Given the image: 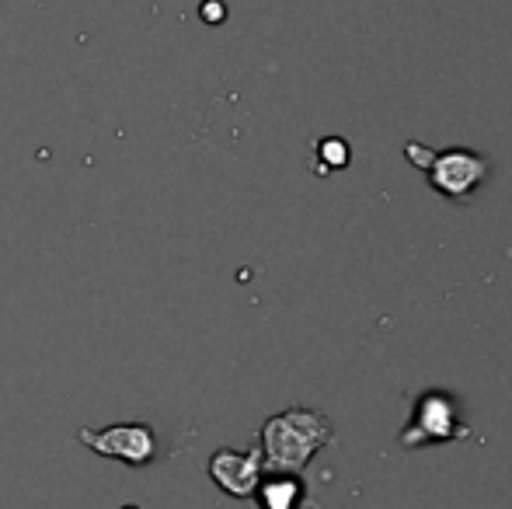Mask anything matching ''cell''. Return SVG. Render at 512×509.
<instances>
[{"label": "cell", "instance_id": "cell-1", "mask_svg": "<svg viewBox=\"0 0 512 509\" xmlns=\"http://www.w3.org/2000/svg\"><path fill=\"white\" fill-rule=\"evenodd\" d=\"M331 443L328 415L314 408H286V412L265 419L258 433V454L269 475H300L317 450Z\"/></svg>", "mask_w": 512, "mask_h": 509}, {"label": "cell", "instance_id": "cell-2", "mask_svg": "<svg viewBox=\"0 0 512 509\" xmlns=\"http://www.w3.org/2000/svg\"><path fill=\"white\" fill-rule=\"evenodd\" d=\"M405 157L415 164L418 171H425L429 185L446 196L450 203H467V199L478 192V185H485L492 178V157L478 154V150H432L418 140L405 143Z\"/></svg>", "mask_w": 512, "mask_h": 509}, {"label": "cell", "instance_id": "cell-3", "mask_svg": "<svg viewBox=\"0 0 512 509\" xmlns=\"http://www.w3.org/2000/svg\"><path fill=\"white\" fill-rule=\"evenodd\" d=\"M460 436H467V426L457 398L446 391H425L415 401V408H411V422L398 440L401 447L415 450L422 443H446V440H460Z\"/></svg>", "mask_w": 512, "mask_h": 509}, {"label": "cell", "instance_id": "cell-4", "mask_svg": "<svg viewBox=\"0 0 512 509\" xmlns=\"http://www.w3.org/2000/svg\"><path fill=\"white\" fill-rule=\"evenodd\" d=\"M77 440L98 457L108 461H122L129 468H143V464H154L157 457V433L147 422H115V426L102 429H81Z\"/></svg>", "mask_w": 512, "mask_h": 509}, {"label": "cell", "instance_id": "cell-5", "mask_svg": "<svg viewBox=\"0 0 512 509\" xmlns=\"http://www.w3.org/2000/svg\"><path fill=\"white\" fill-rule=\"evenodd\" d=\"M262 454L258 450H230L220 447L209 457V478L216 482V489L227 492L234 499L255 496L258 482H262Z\"/></svg>", "mask_w": 512, "mask_h": 509}, {"label": "cell", "instance_id": "cell-6", "mask_svg": "<svg viewBox=\"0 0 512 509\" xmlns=\"http://www.w3.org/2000/svg\"><path fill=\"white\" fill-rule=\"evenodd\" d=\"M258 503L262 509H297L300 506V482L297 475H272L258 482Z\"/></svg>", "mask_w": 512, "mask_h": 509}, {"label": "cell", "instance_id": "cell-7", "mask_svg": "<svg viewBox=\"0 0 512 509\" xmlns=\"http://www.w3.org/2000/svg\"><path fill=\"white\" fill-rule=\"evenodd\" d=\"M317 154H321V164H317V175H328L335 168H345L349 164V143L342 136H328V140H317Z\"/></svg>", "mask_w": 512, "mask_h": 509}, {"label": "cell", "instance_id": "cell-8", "mask_svg": "<svg viewBox=\"0 0 512 509\" xmlns=\"http://www.w3.org/2000/svg\"><path fill=\"white\" fill-rule=\"evenodd\" d=\"M199 18H203L206 25H220V21L227 18V4H223V0H203Z\"/></svg>", "mask_w": 512, "mask_h": 509}]
</instances>
